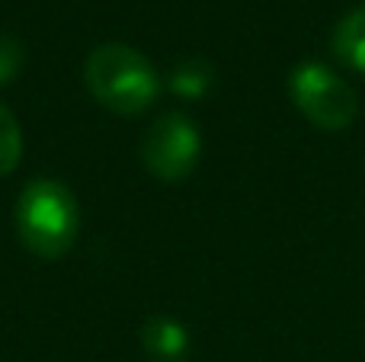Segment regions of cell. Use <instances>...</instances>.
I'll return each instance as SVG.
<instances>
[{"mask_svg":"<svg viewBox=\"0 0 365 362\" xmlns=\"http://www.w3.org/2000/svg\"><path fill=\"white\" fill-rule=\"evenodd\" d=\"M83 81L93 100L119 115H138L158 100L160 77L138 48L109 42L90 51L83 64Z\"/></svg>","mask_w":365,"mask_h":362,"instance_id":"cell-1","label":"cell"},{"mask_svg":"<svg viewBox=\"0 0 365 362\" xmlns=\"http://www.w3.org/2000/svg\"><path fill=\"white\" fill-rule=\"evenodd\" d=\"M77 199L58 180H32L16 199V234L29 254L58 260L77 241Z\"/></svg>","mask_w":365,"mask_h":362,"instance_id":"cell-2","label":"cell"},{"mask_svg":"<svg viewBox=\"0 0 365 362\" xmlns=\"http://www.w3.org/2000/svg\"><path fill=\"white\" fill-rule=\"evenodd\" d=\"M289 96L295 109L324 132H343L359 115L356 90L321 61H302L289 74Z\"/></svg>","mask_w":365,"mask_h":362,"instance_id":"cell-3","label":"cell"},{"mask_svg":"<svg viewBox=\"0 0 365 362\" xmlns=\"http://www.w3.org/2000/svg\"><path fill=\"white\" fill-rule=\"evenodd\" d=\"M202 154L199 125L186 113H164L141 138V160L164 183H180L195 170Z\"/></svg>","mask_w":365,"mask_h":362,"instance_id":"cell-4","label":"cell"},{"mask_svg":"<svg viewBox=\"0 0 365 362\" xmlns=\"http://www.w3.org/2000/svg\"><path fill=\"white\" fill-rule=\"evenodd\" d=\"M141 346L158 362H182L189 353V333L173 318H151L141 327Z\"/></svg>","mask_w":365,"mask_h":362,"instance_id":"cell-5","label":"cell"},{"mask_svg":"<svg viewBox=\"0 0 365 362\" xmlns=\"http://www.w3.org/2000/svg\"><path fill=\"white\" fill-rule=\"evenodd\" d=\"M330 45H334V55L340 58L346 68L365 74V4L349 10L346 16L336 23Z\"/></svg>","mask_w":365,"mask_h":362,"instance_id":"cell-6","label":"cell"},{"mask_svg":"<svg viewBox=\"0 0 365 362\" xmlns=\"http://www.w3.org/2000/svg\"><path fill=\"white\" fill-rule=\"evenodd\" d=\"M215 83V71L208 61H199V58H192V61H182L180 68H173L170 74V90L180 96H189V100H195V96H205L208 90H212Z\"/></svg>","mask_w":365,"mask_h":362,"instance_id":"cell-7","label":"cell"},{"mask_svg":"<svg viewBox=\"0 0 365 362\" xmlns=\"http://www.w3.org/2000/svg\"><path fill=\"white\" fill-rule=\"evenodd\" d=\"M19 157H23V132L16 115L0 103V177L16 170Z\"/></svg>","mask_w":365,"mask_h":362,"instance_id":"cell-8","label":"cell"},{"mask_svg":"<svg viewBox=\"0 0 365 362\" xmlns=\"http://www.w3.org/2000/svg\"><path fill=\"white\" fill-rule=\"evenodd\" d=\"M23 45L16 42V38L10 36H0V87L4 83H10L13 77L19 74V68H23Z\"/></svg>","mask_w":365,"mask_h":362,"instance_id":"cell-9","label":"cell"}]
</instances>
